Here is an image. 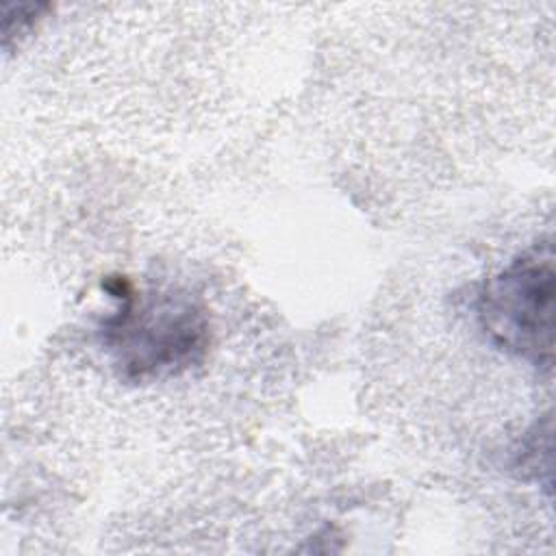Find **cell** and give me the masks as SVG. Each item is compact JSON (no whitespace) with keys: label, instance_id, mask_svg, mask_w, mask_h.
<instances>
[{"label":"cell","instance_id":"cell-1","mask_svg":"<svg viewBox=\"0 0 556 556\" xmlns=\"http://www.w3.org/2000/svg\"><path fill=\"white\" fill-rule=\"evenodd\" d=\"M554 250L543 241L513 258L478 295L486 339L543 371L554 361Z\"/></svg>","mask_w":556,"mask_h":556},{"label":"cell","instance_id":"cell-2","mask_svg":"<svg viewBox=\"0 0 556 556\" xmlns=\"http://www.w3.org/2000/svg\"><path fill=\"white\" fill-rule=\"evenodd\" d=\"M124 300L119 313L104 324V341L124 378H163L202 358L208 326L193 302L163 295L137 304L130 293Z\"/></svg>","mask_w":556,"mask_h":556},{"label":"cell","instance_id":"cell-3","mask_svg":"<svg viewBox=\"0 0 556 556\" xmlns=\"http://www.w3.org/2000/svg\"><path fill=\"white\" fill-rule=\"evenodd\" d=\"M517 467H521L523 473L536 478L541 482V471L552 478V421L545 415L543 424H536L532 432H528V439L521 445V452L517 454Z\"/></svg>","mask_w":556,"mask_h":556}]
</instances>
